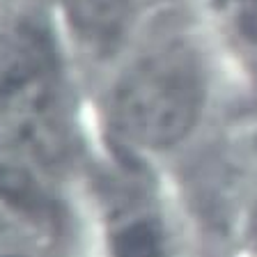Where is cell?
I'll return each instance as SVG.
<instances>
[{
    "instance_id": "obj_1",
    "label": "cell",
    "mask_w": 257,
    "mask_h": 257,
    "mask_svg": "<svg viewBox=\"0 0 257 257\" xmlns=\"http://www.w3.org/2000/svg\"><path fill=\"white\" fill-rule=\"evenodd\" d=\"M0 126L44 166L69 145V110L53 42L39 23L0 28Z\"/></svg>"
},
{
    "instance_id": "obj_2",
    "label": "cell",
    "mask_w": 257,
    "mask_h": 257,
    "mask_svg": "<svg viewBox=\"0 0 257 257\" xmlns=\"http://www.w3.org/2000/svg\"><path fill=\"white\" fill-rule=\"evenodd\" d=\"M204 106V76L186 46H163L140 58L112 94V122L128 143L170 150L191 134Z\"/></svg>"
},
{
    "instance_id": "obj_3",
    "label": "cell",
    "mask_w": 257,
    "mask_h": 257,
    "mask_svg": "<svg viewBox=\"0 0 257 257\" xmlns=\"http://www.w3.org/2000/svg\"><path fill=\"white\" fill-rule=\"evenodd\" d=\"M42 161L0 126V204L32 220L53 214V198Z\"/></svg>"
},
{
    "instance_id": "obj_4",
    "label": "cell",
    "mask_w": 257,
    "mask_h": 257,
    "mask_svg": "<svg viewBox=\"0 0 257 257\" xmlns=\"http://www.w3.org/2000/svg\"><path fill=\"white\" fill-rule=\"evenodd\" d=\"M64 7L76 35L96 53L117 46L131 19V0H64Z\"/></svg>"
},
{
    "instance_id": "obj_5",
    "label": "cell",
    "mask_w": 257,
    "mask_h": 257,
    "mask_svg": "<svg viewBox=\"0 0 257 257\" xmlns=\"http://www.w3.org/2000/svg\"><path fill=\"white\" fill-rule=\"evenodd\" d=\"M112 257H170L163 225L147 211L124 216L110 234Z\"/></svg>"
},
{
    "instance_id": "obj_6",
    "label": "cell",
    "mask_w": 257,
    "mask_h": 257,
    "mask_svg": "<svg viewBox=\"0 0 257 257\" xmlns=\"http://www.w3.org/2000/svg\"><path fill=\"white\" fill-rule=\"evenodd\" d=\"M0 257H46L32 239L16 232H0Z\"/></svg>"
}]
</instances>
